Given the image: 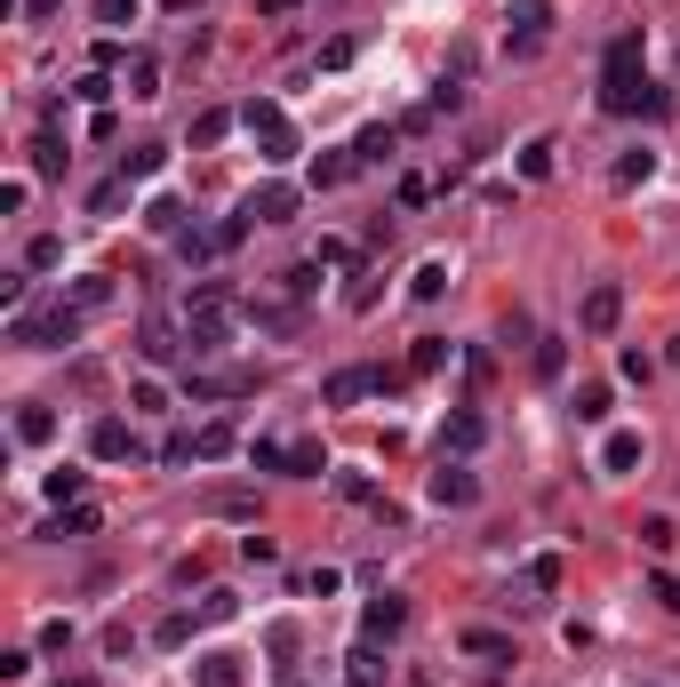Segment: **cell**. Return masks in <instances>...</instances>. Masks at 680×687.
<instances>
[{
  "mask_svg": "<svg viewBox=\"0 0 680 687\" xmlns=\"http://www.w3.org/2000/svg\"><path fill=\"white\" fill-rule=\"evenodd\" d=\"M192 687H241V655H200Z\"/></svg>",
  "mask_w": 680,
  "mask_h": 687,
  "instance_id": "obj_20",
  "label": "cell"
},
{
  "mask_svg": "<svg viewBox=\"0 0 680 687\" xmlns=\"http://www.w3.org/2000/svg\"><path fill=\"white\" fill-rule=\"evenodd\" d=\"M505 24H513V48L528 57V48L544 40V24H552V0H505Z\"/></svg>",
  "mask_w": 680,
  "mask_h": 687,
  "instance_id": "obj_7",
  "label": "cell"
},
{
  "mask_svg": "<svg viewBox=\"0 0 680 687\" xmlns=\"http://www.w3.org/2000/svg\"><path fill=\"white\" fill-rule=\"evenodd\" d=\"M209 512H224V520H257V496H241V488H224V496H209Z\"/></svg>",
  "mask_w": 680,
  "mask_h": 687,
  "instance_id": "obj_42",
  "label": "cell"
},
{
  "mask_svg": "<svg viewBox=\"0 0 680 687\" xmlns=\"http://www.w3.org/2000/svg\"><path fill=\"white\" fill-rule=\"evenodd\" d=\"M329 472V455H320V440H296L289 448V479H320Z\"/></svg>",
  "mask_w": 680,
  "mask_h": 687,
  "instance_id": "obj_26",
  "label": "cell"
},
{
  "mask_svg": "<svg viewBox=\"0 0 680 687\" xmlns=\"http://www.w3.org/2000/svg\"><path fill=\"white\" fill-rule=\"evenodd\" d=\"M344 679H361V687H376V679H385V655H376V640H361V648H352Z\"/></svg>",
  "mask_w": 680,
  "mask_h": 687,
  "instance_id": "obj_28",
  "label": "cell"
},
{
  "mask_svg": "<svg viewBox=\"0 0 680 687\" xmlns=\"http://www.w3.org/2000/svg\"><path fill=\"white\" fill-rule=\"evenodd\" d=\"M233 448H241V424H224V416L192 431V464H224V455H233Z\"/></svg>",
  "mask_w": 680,
  "mask_h": 687,
  "instance_id": "obj_15",
  "label": "cell"
},
{
  "mask_svg": "<svg viewBox=\"0 0 680 687\" xmlns=\"http://www.w3.org/2000/svg\"><path fill=\"white\" fill-rule=\"evenodd\" d=\"M576 424H609V384H576Z\"/></svg>",
  "mask_w": 680,
  "mask_h": 687,
  "instance_id": "obj_23",
  "label": "cell"
},
{
  "mask_svg": "<svg viewBox=\"0 0 680 687\" xmlns=\"http://www.w3.org/2000/svg\"><path fill=\"white\" fill-rule=\"evenodd\" d=\"M641 544H648V552H672V520H665V512L641 520Z\"/></svg>",
  "mask_w": 680,
  "mask_h": 687,
  "instance_id": "obj_51",
  "label": "cell"
},
{
  "mask_svg": "<svg viewBox=\"0 0 680 687\" xmlns=\"http://www.w3.org/2000/svg\"><path fill=\"white\" fill-rule=\"evenodd\" d=\"M233 616H241L233 592H209V600H200V624H233Z\"/></svg>",
  "mask_w": 680,
  "mask_h": 687,
  "instance_id": "obj_46",
  "label": "cell"
},
{
  "mask_svg": "<svg viewBox=\"0 0 680 687\" xmlns=\"http://www.w3.org/2000/svg\"><path fill=\"white\" fill-rule=\"evenodd\" d=\"M192 631H200V616H185V607H176V616H161L153 648H192Z\"/></svg>",
  "mask_w": 680,
  "mask_h": 687,
  "instance_id": "obj_27",
  "label": "cell"
},
{
  "mask_svg": "<svg viewBox=\"0 0 680 687\" xmlns=\"http://www.w3.org/2000/svg\"><path fill=\"white\" fill-rule=\"evenodd\" d=\"M448 360V336H417V352H409V376H433Z\"/></svg>",
  "mask_w": 680,
  "mask_h": 687,
  "instance_id": "obj_38",
  "label": "cell"
},
{
  "mask_svg": "<svg viewBox=\"0 0 680 687\" xmlns=\"http://www.w3.org/2000/svg\"><path fill=\"white\" fill-rule=\"evenodd\" d=\"M129 185H137V176H113V185H96L89 209H96V216H120V209H129Z\"/></svg>",
  "mask_w": 680,
  "mask_h": 687,
  "instance_id": "obj_30",
  "label": "cell"
},
{
  "mask_svg": "<svg viewBox=\"0 0 680 687\" xmlns=\"http://www.w3.org/2000/svg\"><path fill=\"white\" fill-rule=\"evenodd\" d=\"M528 368H537L544 384H552V376L568 368V344H561V336H537V352H528Z\"/></svg>",
  "mask_w": 680,
  "mask_h": 687,
  "instance_id": "obj_24",
  "label": "cell"
},
{
  "mask_svg": "<svg viewBox=\"0 0 680 687\" xmlns=\"http://www.w3.org/2000/svg\"><path fill=\"white\" fill-rule=\"evenodd\" d=\"M72 648V616H48L40 624V655H65Z\"/></svg>",
  "mask_w": 680,
  "mask_h": 687,
  "instance_id": "obj_44",
  "label": "cell"
},
{
  "mask_svg": "<svg viewBox=\"0 0 680 687\" xmlns=\"http://www.w3.org/2000/svg\"><path fill=\"white\" fill-rule=\"evenodd\" d=\"M72 336H81V312H72V304H57V312H16V320H9V344H24V352H65Z\"/></svg>",
  "mask_w": 680,
  "mask_h": 687,
  "instance_id": "obj_2",
  "label": "cell"
},
{
  "mask_svg": "<svg viewBox=\"0 0 680 687\" xmlns=\"http://www.w3.org/2000/svg\"><path fill=\"white\" fill-rule=\"evenodd\" d=\"M129 96H161V64L153 57H129V81H120Z\"/></svg>",
  "mask_w": 680,
  "mask_h": 687,
  "instance_id": "obj_36",
  "label": "cell"
},
{
  "mask_svg": "<svg viewBox=\"0 0 680 687\" xmlns=\"http://www.w3.org/2000/svg\"><path fill=\"white\" fill-rule=\"evenodd\" d=\"M16 440L48 448V440H57V408H48V400H16Z\"/></svg>",
  "mask_w": 680,
  "mask_h": 687,
  "instance_id": "obj_14",
  "label": "cell"
},
{
  "mask_svg": "<svg viewBox=\"0 0 680 687\" xmlns=\"http://www.w3.org/2000/svg\"><path fill=\"white\" fill-rule=\"evenodd\" d=\"M96 528H105V512H96V504H72V512H57V520L40 528V536H48V544H65V536H96Z\"/></svg>",
  "mask_w": 680,
  "mask_h": 687,
  "instance_id": "obj_17",
  "label": "cell"
},
{
  "mask_svg": "<svg viewBox=\"0 0 680 687\" xmlns=\"http://www.w3.org/2000/svg\"><path fill=\"white\" fill-rule=\"evenodd\" d=\"M65 9V0H24V16H57Z\"/></svg>",
  "mask_w": 680,
  "mask_h": 687,
  "instance_id": "obj_54",
  "label": "cell"
},
{
  "mask_svg": "<svg viewBox=\"0 0 680 687\" xmlns=\"http://www.w3.org/2000/svg\"><path fill=\"white\" fill-rule=\"evenodd\" d=\"M129 408H137V416H161V408H168V384H153V376H137V384H129Z\"/></svg>",
  "mask_w": 680,
  "mask_h": 687,
  "instance_id": "obj_35",
  "label": "cell"
},
{
  "mask_svg": "<svg viewBox=\"0 0 680 687\" xmlns=\"http://www.w3.org/2000/svg\"><path fill=\"white\" fill-rule=\"evenodd\" d=\"M337 496H344V504H385V496H376V479H368V472H337Z\"/></svg>",
  "mask_w": 680,
  "mask_h": 687,
  "instance_id": "obj_40",
  "label": "cell"
},
{
  "mask_svg": "<svg viewBox=\"0 0 680 687\" xmlns=\"http://www.w3.org/2000/svg\"><path fill=\"white\" fill-rule=\"evenodd\" d=\"M241 559H257V568H272V559H281V544H272V536H241Z\"/></svg>",
  "mask_w": 680,
  "mask_h": 687,
  "instance_id": "obj_52",
  "label": "cell"
},
{
  "mask_svg": "<svg viewBox=\"0 0 680 687\" xmlns=\"http://www.w3.org/2000/svg\"><path fill=\"white\" fill-rule=\"evenodd\" d=\"M248 464H257V472H289V448L281 440H257V448H248Z\"/></svg>",
  "mask_w": 680,
  "mask_h": 687,
  "instance_id": "obj_47",
  "label": "cell"
},
{
  "mask_svg": "<svg viewBox=\"0 0 680 687\" xmlns=\"http://www.w3.org/2000/svg\"><path fill=\"white\" fill-rule=\"evenodd\" d=\"M48 496L72 504V496H81V472H72V464H65V472H48Z\"/></svg>",
  "mask_w": 680,
  "mask_h": 687,
  "instance_id": "obj_53",
  "label": "cell"
},
{
  "mask_svg": "<svg viewBox=\"0 0 680 687\" xmlns=\"http://www.w3.org/2000/svg\"><path fill=\"white\" fill-rule=\"evenodd\" d=\"M528 583H537V592H561V559H552V552L528 559Z\"/></svg>",
  "mask_w": 680,
  "mask_h": 687,
  "instance_id": "obj_48",
  "label": "cell"
},
{
  "mask_svg": "<svg viewBox=\"0 0 680 687\" xmlns=\"http://www.w3.org/2000/svg\"><path fill=\"white\" fill-rule=\"evenodd\" d=\"M352 168H361V161H352V152H320V161H313V185L329 192V185H344Z\"/></svg>",
  "mask_w": 680,
  "mask_h": 687,
  "instance_id": "obj_32",
  "label": "cell"
},
{
  "mask_svg": "<svg viewBox=\"0 0 680 687\" xmlns=\"http://www.w3.org/2000/svg\"><path fill=\"white\" fill-rule=\"evenodd\" d=\"M641 455H648L641 431H609V440H600V472H633Z\"/></svg>",
  "mask_w": 680,
  "mask_h": 687,
  "instance_id": "obj_18",
  "label": "cell"
},
{
  "mask_svg": "<svg viewBox=\"0 0 680 687\" xmlns=\"http://www.w3.org/2000/svg\"><path fill=\"white\" fill-rule=\"evenodd\" d=\"M368 304H376V272H361V280L344 288V312H368Z\"/></svg>",
  "mask_w": 680,
  "mask_h": 687,
  "instance_id": "obj_49",
  "label": "cell"
},
{
  "mask_svg": "<svg viewBox=\"0 0 680 687\" xmlns=\"http://www.w3.org/2000/svg\"><path fill=\"white\" fill-rule=\"evenodd\" d=\"M224 137H233V112H224V105H209V112L192 120V152H209V144H224Z\"/></svg>",
  "mask_w": 680,
  "mask_h": 687,
  "instance_id": "obj_22",
  "label": "cell"
},
{
  "mask_svg": "<svg viewBox=\"0 0 680 687\" xmlns=\"http://www.w3.org/2000/svg\"><path fill=\"white\" fill-rule=\"evenodd\" d=\"M144 360H192V352H185V344H176V336H168V328H144Z\"/></svg>",
  "mask_w": 680,
  "mask_h": 687,
  "instance_id": "obj_41",
  "label": "cell"
},
{
  "mask_svg": "<svg viewBox=\"0 0 680 687\" xmlns=\"http://www.w3.org/2000/svg\"><path fill=\"white\" fill-rule=\"evenodd\" d=\"M296 209H305V192L281 185V176H272V185H257V192L241 200V216H248V224H296Z\"/></svg>",
  "mask_w": 680,
  "mask_h": 687,
  "instance_id": "obj_5",
  "label": "cell"
},
{
  "mask_svg": "<svg viewBox=\"0 0 680 687\" xmlns=\"http://www.w3.org/2000/svg\"><path fill=\"white\" fill-rule=\"evenodd\" d=\"M241 312H248V320H257V328H265V336H296V328H305V312H296V304H272V296H248V304H241Z\"/></svg>",
  "mask_w": 680,
  "mask_h": 687,
  "instance_id": "obj_13",
  "label": "cell"
},
{
  "mask_svg": "<svg viewBox=\"0 0 680 687\" xmlns=\"http://www.w3.org/2000/svg\"><path fill=\"white\" fill-rule=\"evenodd\" d=\"M57 687H96V672H65V679H57Z\"/></svg>",
  "mask_w": 680,
  "mask_h": 687,
  "instance_id": "obj_55",
  "label": "cell"
},
{
  "mask_svg": "<svg viewBox=\"0 0 680 687\" xmlns=\"http://www.w3.org/2000/svg\"><path fill=\"white\" fill-rule=\"evenodd\" d=\"M376 392V368H337L329 384H320V408H352V400Z\"/></svg>",
  "mask_w": 680,
  "mask_h": 687,
  "instance_id": "obj_11",
  "label": "cell"
},
{
  "mask_svg": "<svg viewBox=\"0 0 680 687\" xmlns=\"http://www.w3.org/2000/svg\"><path fill=\"white\" fill-rule=\"evenodd\" d=\"M424 488H433V504H441V512H465V504L481 496V479L465 472V455H457V464H448V455H441V472L424 479Z\"/></svg>",
  "mask_w": 680,
  "mask_h": 687,
  "instance_id": "obj_6",
  "label": "cell"
},
{
  "mask_svg": "<svg viewBox=\"0 0 680 687\" xmlns=\"http://www.w3.org/2000/svg\"><path fill=\"white\" fill-rule=\"evenodd\" d=\"M648 176H657V152H624V161H617V192L648 185Z\"/></svg>",
  "mask_w": 680,
  "mask_h": 687,
  "instance_id": "obj_29",
  "label": "cell"
},
{
  "mask_svg": "<svg viewBox=\"0 0 680 687\" xmlns=\"http://www.w3.org/2000/svg\"><path fill=\"white\" fill-rule=\"evenodd\" d=\"M617 376H624V384H648V376H657V360H648V352L633 344V352H624V360H617Z\"/></svg>",
  "mask_w": 680,
  "mask_h": 687,
  "instance_id": "obj_45",
  "label": "cell"
},
{
  "mask_svg": "<svg viewBox=\"0 0 680 687\" xmlns=\"http://www.w3.org/2000/svg\"><path fill=\"white\" fill-rule=\"evenodd\" d=\"M441 288H448V264H441V257H433V264H417V280H409V296H417V304H433Z\"/></svg>",
  "mask_w": 680,
  "mask_h": 687,
  "instance_id": "obj_37",
  "label": "cell"
},
{
  "mask_svg": "<svg viewBox=\"0 0 680 687\" xmlns=\"http://www.w3.org/2000/svg\"><path fill=\"white\" fill-rule=\"evenodd\" d=\"M33 168H40V176H65V137H40V144H33Z\"/></svg>",
  "mask_w": 680,
  "mask_h": 687,
  "instance_id": "obj_43",
  "label": "cell"
},
{
  "mask_svg": "<svg viewBox=\"0 0 680 687\" xmlns=\"http://www.w3.org/2000/svg\"><path fill=\"white\" fill-rule=\"evenodd\" d=\"M600 112H617V120L665 112V96L648 88V40H641V33H617L609 57H600Z\"/></svg>",
  "mask_w": 680,
  "mask_h": 687,
  "instance_id": "obj_1",
  "label": "cell"
},
{
  "mask_svg": "<svg viewBox=\"0 0 680 687\" xmlns=\"http://www.w3.org/2000/svg\"><path fill=\"white\" fill-rule=\"evenodd\" d=\"M457 648L472 655V664H520V655H513V640H505V631H489V624L457 631Z\"/></svg>",
  "mask_w": 680,
  "mask_h": 687,
  "instance_id": "obj_12",
  "label": "cell"
},
{
  "mask_svg": "<svg viewBox=\"0 0 680 687\" xmlns=\"http://www.w3.org/2000/svg\"><path fill=\"white\" fill-rule=\"evenodd\" d=\"M241 120L257 129V144H265V161H272V168H281V161H296V129H289V112L272 105V96H257V105H248Z\"/></svg>",
  "mask_w": 680,
  "mask_h": 687,
  "instance_id": "obj_3",
  "label": "cell"
},
{
  "mask_svg": "<svg viewBox=\"0 0 680 687\" xmlns=\"http://www.w3.org/2000/svg\"><path fill=\"white\" fill-rule=\"evenodd\" d=\"M89 16H96V24H113V33H120V24H137V16H144V0H89Z\"/></svg>",
  "mask_w": 680,
  "mask_h": 687,
  "instance_id": "obj_33",
  "label": "cell"
},
{
  "mask_svg": "<svg viewBox=\"0 0 680 687\" xmlns=\"http://www.w3.org/2000/svg\"><path fill=\"white\" fill-rule=\"evenodd\" d=\"M265 384V368H233V376H192V400H241V392H257Z\"/></svg>",
  "mask_w": 680,
  "mask_h": 687,
  "instance_id": "obj_9",
  "label": "cell"
},
{
  "mask_svg": "<svg viewBox=\"0 0 680 687\" xmlns=\"http://www.w3.org/2000/svg\"><path fill=\"white\" fill-rule=\"evenodd\" d=\"M617 320H624V288L617 280H593L585 304H576V328H585V336H617Z\"/></svg>",
  "mask_w": 680,
  "mask_h": 687,
  "instance_id": "obj_4",
  "label": "cell"
},
{
  "mask_svg": "<svg viewBox=\"0 0 680 687\" xmlns=\"http://www.w3.org/2000/svg\"><path fill=\"white\" fill-rule=\"evenodd\" d=\"M552 152H561L552 137H528V144H520V185H544V176H552Z\"/></svg>",
  "mask_w": 680,
  "mask_h": 687,
  "instance_id": "obj_19",
  "label": "cell"
},
{
  "mask_svg": "<svg viewBox=\"0 0 680 687\" xmlns=\"http://www.w3.org/2000/svg\"><path fill=\"white\" fill-rule=\"evenodd\" d=\"M672 368H680V336H672Z\"/></svg>",
  "mask_w": 680,
  "mask_h": 687,
  "instance_id": "obj_56",
  "label": "cell"
},
{
  "mask_svg": "<svg viewBox=\"0 0 680 687\" xmlns=\"http://www.w3.org/2000/svg\"><path fill=\"white\" fill-rule=\"evenodd\" d=\"M57 264H65V240L57 233H40L33 248H24V272H57Z\"/></svg>",
  "mask_w": 680,
  "mask_h": 687,
  "instance_id": "obj_34",
  "label": "cell"
},
{
  "mask_svg": "<svg viewBox=\"0 0 680 687\" xmlns=\"http://www.w3.org/2000/svg\"><path fill=\"white\" fill-rule=\"evenodd\" d=\"M489 440V424L481 416H472V408H457V416H448L441 424V455H472V448H481Z\"/></svg>",
  "mask_w": 680,
  "mask_h": 687,
  "instance_id": "obj_16",
  "label": "cell"
},
{
  "mask_svg": "<svg viewBox=\"0 0 680 687\" xmlns=\"http://www.w3.org/2000/svg\"><path fill=\"white\" fill-rule=\"evenodd\" d=\"M281 288H289V296H313V288H320V264H296V272H281Z\"/></svg>",
  "mask_w": 680,
  "mask_h": 687,
  "instance_id": "obj_50",
  "label": "cell"
},
{
  "mask_svg": "<svg viewBox=\"0 0 680 687\" xmlns=\"http://www.w3.org/2000/svg\"><path fill=\"white\" fill-rule=\"evenodd\" d=\"M65 304H72V312H105V304H113V280H105V272H96V280H72Z\"/></svg>",
  "mask_w": 680,
  "mask_h": 687,
  "instance_id": "obj_21",
  "label": "cell"
},
{
  "mask_svg": "<svg viewBox=\"0 0 680 687\" xmlns=\"http://www.w3.org/2000/svg\"><path fill=\"white\" fill-rule=\"evenodd\" d=\"M89 448H96V455H105V464H120V455H129V464H137V455H144V448H137V431H129V424H120V416H96V431H89Z\"/></svg>",
  "mask_w": 680,
  "mask_h": 687,
  "instance_id": "obj_10",
  "label": "cell"
},
{
  "mask_svg": "<svg viewBox=\"0 0 680 687\" xmlns=\"http://www.w3.org/2000/svg\"><path fill=\"white\" fill-rule=\"evenodd\" d=\"M400 624H409V600H400V592H376V600L361 607V640H392Z\"/></svg>",
  "mask_w": 680,
  "mask_h": 687,
  "instance_id": "obj_8",
  "label": "cell"
},
{
  "mask_svg": "<svg viewBox=\"0 0 680 687\" xmlns=\"http://www.w3.org/2000/svg\"><path fill=\"white\" fill-rule=\"evenodd\" d=\"M344 687H361V679H344Z\"/></svg>",
  "mask_w": 680,
  "mask_h": 687,
  "instance_id": "obj_57",
  "label": "cell"
},
{
  "mask_svg": "<svg viewBox=\"0 0 680 687\" xmlns=\"http://www.w3.org/2000/svg\"><path fill=\"white\" fill-rule=\"evenodd\" d=\"M161 161H168L161 144H137V152H120V176H161Z\"/></svg>",
  "mask_w": 680,
  "mask_h": 687,
  "instance_id": "obj_39",
  "label": "cell"
},
{
  "mask_svg": "<svg viewBox=\"0 0 680 687\" xmlns=\"http://www.w3.org/2000/svg\"><path fill=\"white\" fill-rule=\"evenodd\" d=\"M352 161H361V168H385V161H392V129H361V144H352Z\"/></svg>",
  "mask_w": 680,
  "mask_h": 687,
  "instance_id": "obj_25",
  "label": "cell"
},
{
  "mask_svg": "<svg viewBox=\"0 0 680 687\" xmlns=\"http://www.w3.org/2000/svg\"><path fill=\"white\" fill-rule=\"evenodd\" d=\"M144 224H153V233H192V224H185V200H153V209H144Z\"/></svg>",
  "mask_w": 680,
  "mask_h": 687,
  "instance_id": "obj_31",
  "label": "cell"
}]
</instances>
